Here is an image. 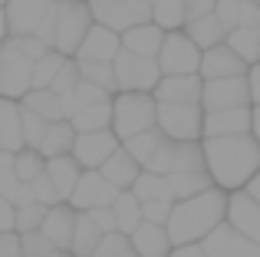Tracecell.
Returning a JSON list of instances; mask_svg holds the SVG:
<instances>
[{
  "label": "cell",
  "mask_w": 260,
  "mask_h": 257,
  "mask_svg": "<svg viewBox=\"0 0 260 257\" xmlns=\"http://www.w3.org/2000/svg\"><path fill=\"white\" fill-rule=\"evenodd\" d=\"M20 106H23V109H30V112H37L40 119H46V122H66L63 99H59L53 89H33Z\"/></svg>",
  "instance_id": "obj_31"
},
{
  "label": "cell",
  "mask_w": 260,
  "mask_h": 257,
  "mask_svg": "<svg viewBox=\"0 0 260 257\" xmlns=\"http://www.w3.org/2000/svg\"><path fill=\"white\" fill-rule=\"evenodd\" d=\"M132 247H135L139 257H172L175 241H172V234H168V228L148 224L145 221V224L132 234Z\"/></svg>",
  "instance_id": "obj_25"
},
{
  "label": "cell",
  "mask_w": 260,
  "mask_h": 257,
  "mask_svg": "<svg viewBox=\"0 0 260 257\" xmlns=\"http://www.w3.org/2000/svg\"><path fill=\"white\" fill-rule=\"evenodd\" d=\"M201 106H204V112L247 109V106H254V96H250V79L247 76H237V79H214V83H204Z\"/></svg>",
  "instance_id": "obj_12"
},
{
  "label": "cell",
  "mask_w": 260,
  "mask_h": 257,
  "mask_svg": "<svg viewBox=\"0 0 260 257\" xmlns=\"http://www.w3.org/2000/svg\"><path fill=\"white\" fill-rule=\"evenodd\" d=\"M184 33H188L191 40H194L198 46H201L204 53L214 50V46H224L228 43V30H224V23L217 20V13H211V17H201L194 20V23L184 26Z\"/></svg>",
  "instance_id": "obj_28"
},
{
  "label": "cell",
  "mask_w": 260,
  "mask_h": 257,
  "mask_svg": "<svg viewBox=\"0 0 260 257\" xmlns=\"http://www.w3.org/2000/svg\"><path fill=\"white\" fill-rule=\"evenodd\" d=\"M13 168H17V175H20L23 185H33V181L46 172V158L37 152V148H26V152H20L17 158H13Z\"/></svg>",
  "instance_id": "obj_40"
},
{
  "label": "cell",
  "mask_w": 260,
  "mask_h": 257,
  "mask_svg": "<svg viewBox=\"0 0 260 257\" xmlns=\"http://www.w3.org/2000/svg\"><path fill=\"white\" fill-rule=\"evenodd\" d=\"M152 4H155V0H152Z\"/></svg>",
  "instance_id": "obj_60"
},
{
  "label": "cell",
  "mask_w": 260,
  "mask_h": 257,
  "mask_svg": "<svg viewBox=\"0 0 260 257\" xmlns=\"http://www.w3.org/2000/svg\"><path fill=\"white\" fill-rule=\"evenodd\" d=\"M99 172H102V178H106L109 185H115L119 191H132L135 181L142 178V172H145V168H142L139 162H135L132 155L125 152V148H119V152H115L112 158H109L106 165L99 168Z\"/></svg>",
  "instance_id": "obj_24"
},
{
  "label": "cell",
  "mask_w": 260,
  "mask_h": 257,
  "mask_svg": "<svg viewBox=\"0 0 260 257\" xmlns=\"http://www.w3.org/2000/svg\"><path fill=\"white\" fill-rule=\"evenodd\" d=\"M172 257H208V254H204L201 244H184V247H175Z\"/></svg>",
  "instance_id": "obj_55"
},
{
  "label": "cell",
  "mask_w": 260,
  "mask_h": 257,
  "mask_svg": "<svg viewBox=\"0 0 260 257\" xmlns=\"http://www.w3.org/2000/svg\"><path fill=\"white\" fill-rule=\"evenodd\" d=\"M76 139H79V132L73 128V122H50V128H46V135H43V145H40V155H43L46 162L73 155Z\"/></svg>",
  "instance_id": "obj_27"
},
{
  "label": "cell",
  "mask_w": 260,
  "mask_h": 257,
  "mask_svg": "<svg viewBox=\"0 0 260 257\" xmlns=\"http://www.w3.org/2000/svg\"><path fill=\"white\" fill-rule=\"evenodd\" d=\"M161 145H165V132H161V128H152V132H142V135H135V139L122 142V148H125V152L132 155L142 168L152 165V158L158 155Z\"/></svg>",
  "instance_id": "obj_32"
},
{
  "label": "cell",
  "mask_w": 260,
  "mask_h": 257,
  "mask_svg": "<svg viewBox=\"0 0 260 257\" xmlns=\"http://www.w3.org/2000/svg\"><path fill=\"white\" fill-rule=\"evenodd\" d=\"M152 96L158 103H168V106H201L204 79L201 76H161L158 89Z\"/></svg>",
  "instance_id": "obj_17"
},
{
  "label": "cell",
  "mask_w": 260,
  "mask_h": 257,
  "mask_svg": "<svg viewBox=\"0 0 260 257\" xmlns=\"http://www.w3.org/2000/svg\"><path fill=\"white\" fill-rule=\"evenodd\" d=\"M115 211V224H119V234H125V238H132L135 231H139L142 224H145V211H142V201L135 198L132 191H122L119 201L112 205Z\"/></svg>",
  "instance_id": "obj_29"
},
{
  "label": "cell",
  "mask_w": 260,
  "mask_h": 257,
  "mask_svg": "<svg viewBox=\"0 0 260 257\" xmlns=\"http://www.w3.org/2000/svg\"><path fill=\"white\" fill-rule=\"evenodd\" d=\"M0 145L4 152L20 155L26 152V135H23V106L13 103V99H4L0 103Z\"/></svg>",
  "instance_id": "obj_21"
},
{
  "label": "cell",
  "mask_w": 260,
  "mask_h": 257,
  "mask_svg": "<svg viewBox=\"0 0 260 257\" xmlns=\"http://www.w3.org/2000/svg\"><path fill=\"white\" fill-rule=\"evenodd\" d=\"M122 50H125V46H122V33L106 30V26L95 23L92 30H89L86 43L79 46L76 63H115Z\"/></svg>",
  "instance_id": "obj_16"
},
{
  "label": "cell",
  "mask_w": 260,
  "mask_h": 257,
  "mask_svg": "<svg viewBox=\"0 0 260 257\" xmlns=\"http://www.w3.org/2000/svg\"><path fill=\"white\" fill-rule=\"evenodd\" d=\"M20 241H23V254L26 257H46L56 251V244H53L50 238H46L43 231H33V234H20Z\"/></svg>",
  "instance_id": "obj_47"
},
{
  "label": "cell",
  "mask_w": 260,
  "mask_h": 257,
  "mask_svg": "<svg viewBox=\"0 0 260 257\" xmlns=\"http://www.w3.org/2000/svg\"><path fill=\"white\" fill-rule=\"evenodd\" d=\"M115 122V99L112 103H99V106H86L76 119H73V128L79 135L86 132H109Z\"/></svg>",
  "instance_id": "obj_30"
},
{
  "label": "cell",
  "mask_w": 260,
  "mask_h": 257,
  "mask_svg": "<svg viewBox=\"0 0 260 257\" xmlns=\"http://www.w3.org/2000/svg\"><path fill=\"white\" fill-rule=\"evenodd\" d=\"M0 257H26L23 254V241H20L17 231L0 234Z\"/></svg>",
  "instance_id": "obj_52"
},
{
  "label": "cell",
  "mask_w": 260,
  "mask_h": 257,
  "mask_svg": "<svg viewBox=\"0 0 260 257\" xmlns=\"http://www.w3.org/2000/svg\"><path fill=\"white\" fill-rule=\"evenodd\" d=\"M46 257H73L70 251H53V254H46Z\"/></svg>",
  "instance_id": "obj_58"
},
{
  "label": "cell",
  "mask_w": 260,
  "mask_h": 257,
  "mask_svg": "<svg viewBox=\"0 0 260 257\" xmlns=\"http://www.w3.org/2000/svg\"><path fill=\"white\" fill-rule=\"evenodd\" d=\"M79 73H83L86 83L99 86V89L119 96V79H115V63H79Z\"/></svg>",
  "instance_id": "obj_38"
},
{
  "label": "cell",
  "mask_w": 260,
  "mask_h": 257,
  "mask_svg": "<svg viewBox=\"0 0 260 257\" xmlns=\"http://www.w3.org/2000/svg\"><path fill=\"white\" fill-rule=\"evenodd\" d=\"M86 214L95 221V224H99V231H102V234H115V231H119V224H115V211H112V208H95V211H86Z\"/></svg>",
  "instance_id": "obj_50"
},
{
  "label": "cell",
  "mask_w": 260,
  "mask_h": 257,
  "mask_svg": "<svg viewBox=\"0 0 260 257\" xmlns=\"http://www.w3.org/2000/svg\"><path fill=\"white\" fill-rule=\"evenodd\" d=\"M95 26L89 0H59L56 4V53L76 59L79 46L86 43L89 30Z\"/></svg>",
  "instance_id": "obj_5"
},
{
  "label": "cell",
  "mask_w": 260,
  "mask_h": 257,
  "mask_svg": "<svg viewBox=\"0 0 260 257\" xmlns=\"http://www.w3.org/2000/svg\"><path fill=\"white\" fill-rule=\"evenodd\" d=\"M145 172L155 175H188V172H208V158H204V142H175L165 139V145L158 148V155L152 158V165Z\"/></svg>",
  "instance_id": "obj_8"
},
{
  "label": "cell",
  "mask_w": 260,
  "mask_h": 257,
  "mask_svg": "<svg viewBox=\"0 0 260 257\" xmlns=\"http://www.w3.org/2000/svg\"><path fill=\"white\" fill-rule=\"evenodd\" d=\"M83 83V73H79V63L76 59H66V66L59 70L56 83H53V92L56 96H70V92H76V86Z\"/></svg>",
  "instance_id": "obj_44"
},
{
  "label": "cell",
  "mask_w": 260,
  "mask_h": 257,
  "mask_svg": "<svg viewBox=\"0 0 260 257\" xmlns=\"http://www.w3.org/2000/svg\"><path fill=\"white\" fill-rule=\"evenodd\" d=\"M122 148V139L109 128V132H86L76 139V148H73V158L83 165V172H99L109 158Z\"/></svg>",
  "instance_id": "obj_13"
},
{
  "label": "cell",
  "mask_w": 260,
  "mask_h": 257,
  "mask_svg": "<svg viewBox=\"0 0 260 257\" xmlns=\"http://www.w3.org/2000/svg\"><path fill=\"white\" fill-rule=\"evenodd\" d=\"M254 139L260 142V106H254Z\"/></svg>",
  "instance_id": "obj_57"
},
{
  "label": "cell",
  "mask_w": 260,
  "mask_h": 257,
  "mask_svg": "<svg viewBox=\"0 0 260 257\" xmlns=\"http://www.w3.org/2000/svg\"><path fill=\"white\" fill-rule=\"evenodd\" d=\"M17 231V205L7 198H0V234Z\"/></svg>",
  "instance_id": "obj_51"
},
{
  "label": "cell",
  "mask_w": 260,
  "mask_h": 257,
  "mask_svg": "<svg viewBox=\"0 0 260 257\" xmlns=\"http://www.w3.org/2000/svg\"><path fill=\"white\" fill-rule=\"evenodd\" d=\"M158 128V99L152 92H119L115 96V122L112 132L122 142L135 139L142 132Z\"/></svg>",
  "instance_id": "obj_4"
},
{
  "label": "cell",
  "mask_w": 260,
  "mask_h": 257,
  "mask_svg": "<svg viewBox=\"0 0 260 257\" xmlns=\"http://www.w3.org/2000/svg\"><path fill=\"white\" fill-rule=\"evenodd\" d=\"M204 50L188 37V33H168L165 46L158 53L161 76H201Z\"/></svg>",
  "instance_id": "obj_9"
},
{
  "label": "cell",
  "mask_w": 260,
  "mask_h": 257,
  "mask_svg": "<svg viewBox=\"0 0 260 257\" xmlns=\"http://www.w3.org/2000/svg\"><path fill=\"white\" fill-rule=\"evenodd\" d=\"M92 17L99 26L115 33H128L142 23H152L155 4L152 0H89Z\"/></svg>",
  "instance_id": "obj_6"
},
{
  "label": "cell",
  "mask_w": 260,
  "mask_h": 257,
  "mask_svg": "<svg viewBox=\"0 0 260 257\" xmlns=\"http://www.w3.org/2000/svg\"><path fill=\"white\" fill-rule=\"evenodd\" d=\"M217 4H221V0H184V7H188V23L217 13Z\"/></svg>",
  "instance_id": "obj_49"
},
{
  "label": "cell",
  "mask_w": 260,
  "mask_h": 257,
  "mask_svg": "<svg viewBox=\"0 0 260 257\" xmlns=\"http://www.w3.org/2000/svg\"><path fill=\"white\" fill-rule=\"evenodd\" d=\"M92 257H139V254H135V247H132V238L115 231V234H106V238H102V244L95 247Z\"/></svg>",
  "instance_id": "obj_43"
},
{
  "label": "cell",
  "mask_w": 260,
  "mask_h": 257,
  "mask_svg": "<svg viewBox=\"0 0 260 257\" xmlns=\"http://www.w3.org/2000/svg\"><path fill=\"white\" fill-rule=\"evenodd\" d=\"M228 224L234 228L237 234L257 241L260 244V205L250 198L247 191H234L228 205Z\"/></svg>",
  "instance_id": "obj_19"
},
{
  "label": "cell",
  "mask_w": 260,
  "mask_h": 257,
  "mask_svg": "<svg viewBox=\"0 0 260 257\" xmlns=\"http://www.w3.org/2000/svg\"><path fill=\"white\" fill-rule=\"evenodd\" d=\"M254 4H257V7H260V0H254Z\"/></svg>",
  "instance_id": "obj_59"
},
{
  "label": "cell",
  "mask_w": 260,
  "mask_h": 257,
  "mask_svg": "<svg viewBox=\"0 0 260 257\" xmlns=\"http://www.w3.org/2000/svg\"><path fill=\"white\" fill-rule=\"evenodd\" d=\"M244 191H247V195H250V198H254V201H257V205H260V175H257V178H254V181H250V185H247V188H244Z\"/></svg>",
  "instance_id": "obj_56"
},
{
  "label": "cell",
  "mask_w": 260,
  "mask_h": 257,
  "mask_svg": "<svg viewBox=\"0 0 260 257\" xmlns=\"http://www.w3.org/2000/svg\"><path fill=\"white\" fill-rule=\"evenodd\" d=\"M33 73H37V63L26 53H20L13 40H4V46H0V92H4V99L23 103L33 92Z\"/></svg>",
  "instance_id": "obj_7"
},
{
  "label": "cell",
  "mask_w": 260,
  "mask_h": 257,
  "mask_svg": "<svg viewBox=\"0 0 260 257\" xmlns=\"http://www.w3.org/2000/svg\"><path fill=\"white\" fill-rule=\"evenodd\" d=\"M168 185H172V195L175 201H188V198H198V195L211 191L214 185V178H211L208 172H188V175H172L168 178Z\"/></svg>",
  "instance_id": "obj_33"
},
{
  "label": "cell",
  "mask_w": 260,
  "mask_h": 257,
  "mask_svg": "<svg viewBox=\"0 0 260 257\" xmlns=\"http://www.w3.org/2000/svg\"><path fill=\"white\" fill-rule=\"evenodd\" d=\"M234 135H254V106L204 116V139H234Z\"/></svg>",
  "instance_id": "obj_15"
},
{
  "label": "cell",
  "mask_w": 260,
  "mask_h": 257,
  "mask_svg": "<svg viewBox=\"0 0 260 257\" xmlns=\"http://www.w3.org/2000/svg\"><path fill=\"white\" fill-rule=\"evenodd\" d=\"M217 20L224 30H260V7L254 0H221L217 4Z\"/></svg>",
  "instance_id": "obj_22"
},
{
  "label": "cell",
  "mask_w": 260,
  "mask_h": 257,
  "mask_svg": "<svg viewBox=\"0 0 260 257\" xmlns=\"http://www.w3.org/2000/svg\"><path fill=\"white\" fill-rule=\"evenodd\" d=\"M231 257H260V244L234 231V251H231Z\"/></svg>",
  "instance_id": "obj_53"
},
{
  "label": "cell",
  "mask_w": 260,
  "mask_h": 257,
  "mask_svg": "<svg viewBox=\"0 0 260 257\" xmlns=\"http://www.w3.org/2000/svg\"><path fill=\"white\" fill-rule=\"evenodd\" d=\"M46 214H50V208H43V205H20L17 208V234H33V231H40L43 228V221H46Z\"/></svg>",
  "instance_id": "obj_42"
},
{
  "label": "cell",
  "mask_w": 260,
  "mask_h": 257,
  "mask_svg": "<svg viewBox=\"0 0 260 257\" xmlns=\"http://www.w3.org/2000/svg\"><path fill=\"white\" fill-rule=\"evenodd\" d=\"M152 23H158L165 33H178L181 26H188V7H184V0H155Z\"/></svg>",
  "instance_id": "obj_36"
},
{
  "label": "cell",
  "mask_w": 260,
  "mask_h": 257,
  "mask_svg": "<svg viewBox=\"0 0 260 257\" xmlns=\"http://www.w3.org/2000/svg\"><path fill=\"white\" fill-rule=\"evenodd\" d=\"M66 59L70 56H63V53H46L43 59L37 63V73H33V89H53V83H56V76H59V70L66 66Z\"/></svg>",
  "instance_id": "obj_39"
},
{
  "label": "cell",
  "mask_w": 260,
  "mask_h": 257,
  "mask_svg": "<svg viewBox=\"0 0 260 257\" xmlns=\"http://www.w3.org/2000/svg\"><path fill=\"white\" fill-rule=\"evenodd\" d=\"M247 73H250V66L244 63L228 43L208 50L204 59H201V79L204 83H214V79H237V76H247Z\"/></svg>",
  "instance_id": "obj_18"
},
{
  "label": "cell",
  "mask_w": 260,
  "mask_h": 257,
  "mask_svg": "<svg viewBox=\"0 0 260 257\" xmlns=\"http://www.w3.org/2000/svg\"><path fill=\"white\" fill-rule=\"evenodd\" d=\"M76 221H79V211L73 205H56V208H50L40 231L56 244V251H70L73 238H76Z\"/></svg>",
  "instance_id": "obj_20"
},
{
  "label": "cell",
  "mask_w": 260,
  "mask_h": 257,
  "mask_svg": "<svg viewBox=\"0 0 260 257\" xmlns=\"http://www.w3.org/2000/svg\"><path fill=\"white\" fill-rule=\"evenodd\" d=\"M56 4L59 0H10L4 7V40L40 37L56 50Z\"/></svg>",
  "instance_id": "obj_3"
},
{
  "label": "cell",
  "mask_w": 260,
  "mask_h": 257,
  "mask_svg": "<svg viewBox=\"0 0 260 257\" xmlns=\"http://www.w3.org/2000/svg\"><path fill=\"white\" fill-rule=\"evenodd\" d=\"M228 205H231V195L221 191V188H211L198 198L178 201L172 221H168V234H172L175 247L201 244L208 234H214L228 221Z\"/></svg>",
  "instance_id": "obj_2"
},
{
  "label": "cell",
  "mask_w": 260,
  "mask_h": 257,
  "mask_svg": "<svg viewBox=\"0 0 260 257\" xmlns=\"http://www.w3.org/2000/svg\"><path fill=\"white\" fill-rule=\"evenodd\" d=\"M46 128H50V122H46V119H40L37 112L23 109V135H26V148H37V152H40Z\"/></svg>",
  "instance_id": "obj_45"
},
{
  "label": "cell",
  "mask_w": 260,
  "mask_h": 257,
  "mask_svg": "<svg viewBox=\"0 0 260 257\" xmlns=\"http://www.w3.org/2000/svg\"><path fill=\"white\" fill-rule=\"evenodd\" d=\"M119 195L122 191L115 185H109V181L102 178V172H83L70 205L83 214V211H95V208H112L115 201H119Z\"/></svg>",
  "instance_id": "obj_14"
},
{
  "label": "cell",
  "mask_w": 260,
  "mask_h": 257,
  "mask_svg": "<svg viewBox=\"0 0 260 257\" xmlns=\"http://www.w3.org/2000/svg\"><path fill=\"white\" fill-rule=\"evenodd\" d=\"M115 79H119V92H155L161 83V66L158 59H145L122 50L115 59Z\"/></svg>",
  "instance_id": "obj_11"
},
{
  "label": "cell",
  "mask_w": 260,
  "mask_h": 257,
  "mask_svg": "<svg viewBox=\"0 0 260 257\" xmlns=\"http://www.w3.org/2000/svg\"><path fill=\"white\" fill-rule=\"evenodd\" d=\"M247 79H250V96H254V106H260V63L250 66Z\"/></svg>",
  "instance_id": "obj_54"
},
{
  "label": "cell",
  "mask_w": 260,
  "mask_h": 257,
  "mask_svg": "<svg viewBox=\"0 0 260 257\" xmlns=\"http://www.w3.org/2000/svg\"><path fill=\"white\" fill-rule=\"evenodd\" d=\"M102 238H106V234L99 231V224H95V221L83 211V214H79V221H76V238H73L70 254L73 257H92L95 247L102 244Z\"/></svg>",
  "instance_id": "obj_34"
},
{
  "label": "cell",
  "mask_w": 260,
  "mask_h": 257,
  "mask_svg": "<svg viewBox=\"0 0 260 257\" xmlns=\"http://www.w3.org/2000/svg\"><path fill=\"white\" fill-rule=\"evenodd\" d=\"M165 37L168 33L161 30L158 23H142V26H135V30L122 33V46H125L128 53H135V56L158 59L161 46H165Z\"/></svg>",
  "instance_id": "obj_23"
},
{
  "label": "cell",
  "mask_w": 260,
  "mask_h": 257,
  "mask_svg": "<svg viewBox=\"0 0 260 257\" xmlns=\"http://www.w3.org/2000/svg\"><path fill=\"white\" fill-rule=\"evenodd\" d=\"M204 158L208 175L221 191H244L260 175V142L254 135H234V139H204Z\"/></svg>",
  "instance_id": "obj_1"
},
{
  "label": "cell",
  "mask_w": 260,
  "mask_h": 257,
  "mask_svg": "<svg viewBox=\"0 0 260 257\" xmlns=\"http://www.w3.org/2000/svg\"><path fill=\"white\" fill-rule=\"evenodd\" d=\"M46 175H50V181L56 185V191H59V198L70 205V198H73V191H76V185H79V178H83V165H79L73 155H63V158H53V162H46Z\"/></svg>",
  "instance_id": "obj_26"
},
{
  "label": "cell",
  "mask_w": 260,
  "mask_h": 257,
  "mask_svg": "<svg viewBox=\"0 0 260 257\" xmlns=\"http://www.w3.org/2000/svg\"><path fill=\"white\" fill-rule=\"evenodd\" d=\"M33 201H37V205H43V208H56V205H66L63 198H59V191H56V185H53L50 181V175H40L37 181H33Z\"/></svg>",
  "instance_id": "obj_46"
},
{
  "label": "cell",
  "mask_w": 260,
  "mask_h": 257,
  "mask_svg": "<svg viewBox=\"0 0 260 257\" xmlns=\"http://www.w3.org/2000/svg\"><path fill=\"white\" fill-rule=\"evenodd\" d=\"M201 247H204L208 257H231V251H234V228L224 221L214 234H208V238L201 241Z\"/></svg>",
  "instance_id": "obj_41"
},
{
  "label": "cell",
  "mask_w": 260,
  "mask_h": 257,
  "mask_svg": "<svg viewBox=\"0 0 260 257\" xmlns=\"http://www.w3.org/2000/svg\"><path fill=\"white\" fill-rule=\"evenodd\" d=\"M228 46L247 66L260 63V30H234V33H228Z\"/></svg>",
  "instance_id": "obj_37"
},
{
  "label": "cell",
  "mask_w": 260,
  "mask_h": 257,
  "mask_svg": "<svg viewBox=\"0 0 260 257\" xmlns=\"http://www.w3.org/2000/svg\"><path fill=\"white\" fill-rule=\"evenodd\" d=\"M204 106H168L158 103V128L175 142H204Z\"/></svg>",
  "instance_id": "obj_10"
},
{
  "label": "cell",
  "mask_w": 260,
  "mask_h": 257,
  "mask_svg": "<svg viewBox=\"0 0 260 257\" xmlns=\"http://www.w3.org/2000/svg\"><path fill=\"white\" fill-rule=\"evenodd\" d=\"M76 96H79V103H83V109H86V106H99V103H112V92L99 89V86L86 83V79L76 86Z\"/></svg>",
  "instance_id": "obj_48"
},
{
  "label": "cell",
  "mask_w": 260,
  "mask_h": 257,
  "mask_svg": "<svg viewBox=\"0 0 260 257\" xmlns=\"http://www.w3.org/2000/svg\"><path fill=\"white\" fill-rule=\"evenodd\" d=\"M132 195L142 201V205H148V201H175L168 178L165 175H155V172H142V178L135 181Z\"/></svg>",
  "instance_id": "obj_35"
}]
</instances>
